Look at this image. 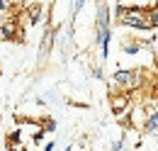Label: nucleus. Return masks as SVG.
Masks as SVG:
<instances>
[{"instance_id":"1","label":"nucleus","mask_w":158,"mask_h":151,"mask_svg":"<svg viewBox=\"0 0 158 151\" xmlns=\"http://www.w3.org/2000/svg\"><path fill=\"white\" fill-rule=\"evenodd\" d=\"M114 19L122 27H129V29H139V32H151V22H148V7H141V5H124L117 2L114 7Z\"/></svg>"},{"instance_id":"8","label":"nucleus","mask_w":158,"mask_h":151,"mask_svg":"<svg viewBox=\"0 0 158 151\" xmlns=\"http://www.w3.org/2000/svg\"><path fill=\"white\" fill-rule=\"evenodd\" d=\"M41 124H44V127H41L44 132H56V122H54V119H41Z\"/></svg>"},{"instance_id":"6","label":"nucleus","mask_w":158,"mask_h":151,"mask_svg":"<svg viewBox=\"0 0 158 151\" xmlns=\"http://www.w3.org/2000/svg\"><path fill=\"white\" fill-rule=\"evenodd\" d=\"M44 5H29L27 7V15H29V24H39L41 17H44Z\"/></svg>"},{"instance_id":"2","label":"nucleus","mask_w":158,"mask_h":151,"mask_svg":"<svg viewBox=\"0 0 158 151\" xmlns=\"http://www.w3.org/2000/svg\"><path fill=\"white\" fill-rule=\"evenodd\" d=\"M136 83H139V73L134 68H117L112 73V85L117 90H131V88H136Z\"/></svg>"},{"instance_id":"10","label":"nucleus","mask_w":158,"mask_h":151,"mask_svg":"<svg viewBox=\"0 0 158 151\" xmlns=\"http://www.w3.org/2000/svg\"><path fill=\"white\" fill-rule=\"evenodd\" d=\"M93 76H95L98 80H105V71H102L100 66H93Z\"/></svg>"},{"instance_id":"13","label":"nucleus","mask_w":158,"mask_h":151,"mask_svg":"<svg viewBox=\"0 0 158 151\" xmlns=\"http://www.w3.org/2000/svg\"><path fill=\"white\" fill-rule=\"evenodd\" d=\"M41 151H56V141H46V144L41 146Z\"/></svg>"},{"instance_id":"15","label":"nucleus","mask_w":158,"mask_h":151,"mask_svg":"<svg viewBox=\"0 0 158 151\" xmlns=\"http://www.w3.org/2000/svg\"><path fill=\"white\" fill-rule=\"evenodd\" d=\"M63 151H73V146H66V149H63Z\"/></svg>"},{"instance_id":"3","label":"nucleus","mask_w":158,"mask_h":151,"mask_svg":"<svg viewBox=\"0 0 158 151\" xmlns=\"http://www.w3.org/2000/svg\"><path fill=\"white\" fill-rule=\"evenodd\" d=\"M54 39H56V27H54V24H49V27H46V32H44V37H41L39 58H44L49 51H51V46H54Z\"/></svg>"},{"instance_id":"4","label":"nucleus","mask_w":158,"mask_h":151,"mask_svg":"<svg viewBox=\"0 0 158 151\" xmlns=\"http://www.w3.org/2000/svg\"><path fill=\"white\" fill-rule=\"evenodd\" d=\"M143 132L146 134H158V110H146V122H143Z\"/></svg>"},{"instance_id":"9","label":"nucleus","mask_w":158,"mask_h":151,"mask_svg":"<svg viewBox=\"0 0 158 151\" xmlns=\"http://www.w3.org/2000/svg\"><path fill=\"white\" fill-rule=\"evenodd\" d=\"M85 2H88V0H73V15H78L80 10L85 7Z\"/></svg>"},{"instance_id":"7","label":"nucleus","mask_w":158,"mask_h":151,"mask_svg":"<svg viewBox=\"0 0 158 151\" xmlns=\"http://www.w3.org/2000/svg\"><path fill=\"white\" fill-rule=\"evenodd\" d=\"M0 39H15V22H5L0 27Z\"/></svg>"},{"instance_id":"14","label":"nucleus","mask_w":158,"mask_h":151,"mask_svg":"<svg viewBox=\"0 0 158 151\" xmlns=\"http://www.w3.org/2000/svg\"><path fill=\"white\" fill-rule=\"evenodd\" d=\"M10 2H12V7H17V5H24L27 0H10Z\"/></svg>"},{"instance_id":"5","label":"nucleus","mask_w":158,"mask_h":151,"mask_svg":"<svg viewBox=\"0 0 158 151\" xmlns=\"http://www.w3.org/2000/svg\"><path fill=\"white\" fill-rule=\"evenodd\" d=\"M143 46H148V44H141L134 39H122V54H127V56H136Z\"/></svg>"},{"instance_id":"12","label":"nucleus","mask_w":158,"mask_h":151,"mask_svg":"<svg viewBox=\"0 0 158 151\" xmlns=\"http://www.w3.org/2000/svg\"><path fill=\"white\" fill-rule=\"evenodd\" d=\"M10 7H12V2H10V0H0V12H7Z\"/></svg>"},{"instance_id":"16","label":"nucleus","mask_w":158,"mask_h":151,"mask_svg":"<svg viewBox=\"0 0 158 151\" xmlns=\"http://www.w3.org/2000/svg\"><path fill=\"white\" fill-rule=\"evenodd\" d=\"M156 66H158V49H156Z\"/></svg>"},{"instance_id":"11","label":"nucleus","mask_w":158,"mask_h":151,"mask_svg":"<svg viewBox=\"0 0 158 151\" xmlns=\"http://www.w3.org/2000/svg\"><path fill=\"white\" fill-rule=\"evenodd\" d=\"M112 151H124V139H117V141H112Z\"/></svg>"}]
</instances>
